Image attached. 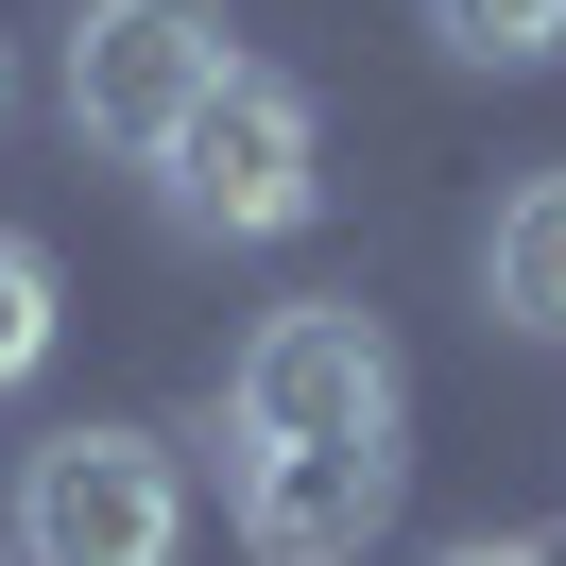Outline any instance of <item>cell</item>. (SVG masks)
I'll list each match as a JSON object with an SVG mask.
<instances>
[{
    "label": "cell",
    "instance_id": "6da1fadb",
    "mask_svg": "<svg viewBox=\"0 0 566 566\" xmlns=\"http://www.w3.org/2000/svg\"><path fill=\"white\" fill-rule=\"evenodd\" d=\"M155 189H172V223H189V241H292V223H310V189H326L310 86H275V70H223L207 104L172 120Z\"/></svg>",
    "mask_w": 566,
    "mask_h": 566
},
{
    "label": "cell",
    "instance_id": "7a4b0ae2",
    "mask_svg": "<svg viewBox=\"0 0 566 566\" xmlns=\"http://www.w3.org/2000/svg\"><path fill=\"white\" fill-rule=\"evenodd\" d=\"M223 412H241V447H395V344H378V310H360V292H292V310L241 344Z\"/></svg>",
    "mask_w": 566,
    "mask_h": 566
},
{
    "label": "cell",
    "instance_id": "3957f363",
    "mask_svg": "<svg viewBox=\"0 0 566 566\" xmlns=\"http://www.w3.org/2000/svg\"><path fill=\"white\" fill-rule=\"evenodd\" d=\"M189 549V481L155 429H52L18 463V566H172Z\"/></svg>",
    "mask_w": 566,
    "mask_h": 566
},
{
    "label": "cell",
    "instance_id": "277c9868",
    "mask_svg": "<svg viewBox=\"0 0 566 566\" xmlns=\"http://www.w3.org/2000/svg\"><path fill=\"white\" fill-rule=\"evenodd\" d=\"M223 70H241V52H223V0H86V35H70V138L155 172L172 120L207 104Z\"/></svg>",
    "mask_w": 566,
    "mask_h": 566
},
{
    "label": "cell",
    "instance_id": "5b68a950",
    "mask_svg": "<svg viewBox=\"0 0 566 566\" xmlns=\"http://www.w3.org/2000/svg\"><path fill=\"white\" fill-rule=\"evenodd\" d=\"M395 515V447H241V549L258 566H360Z\"/></svg>",
    "mask_w": 566,
    "mask_h": 566
},
{
    "label": "cell",
    "instance_id": "8992f818",
    "mask_svg": "<svg viewBox=\"0 0 566 566\" xmlns=\"http://www.w3.org/2000/svg\"><path fill=\"white\" fill-rule=\"evenodd\" d=\"M481 310L515 326V344H566V172L497 189V223H481Z\"/></svg>",
    "mask_w": 566,
    "mask_h": 566
},
{
    "label": "cell",
    "instance_id": "52a82bcc",
    "mask_svg": "<svg viewBox=\"0 0 566 566\" xmlns=\"http://www.w3.org/2000/svg\"><path fill=\"white\" fill-rule=\"evenodd\" d=\"M429 35H447L463 70H549V52H566V0H429Z\"/></svg>",
    "mask_w": 566,
    "mask_h": 566
},
{
    "label": "cell",
    "instance_id": "ba28073f",
    "mask_svg": "<svg viewBox=\"0 0 566 566\" xmlns=\"http://www.w3.org/2000/svg\"><path fill=\"white\" fill-rule=\"evenodd\" d=\"M52 326H70V310H52V241H35V223H0V395L52 360Z\"/></svg>",
    "mask_w": 566,
    "mask_h": 566
},
{
    "label": "cell",
    "instance_id": "9c48e42d",
    "mask_svg": "<svg viewBox=\"0 0 566 566\" xmlns=\"http://www.w3.org/2000/svg\"><path fill=\"white\" fill-rule=\"evenodd\" d=\"M447 566H549V549H447Z\"/></svg>",
    "mask_w": 566,
    "mask_h": 566
},
{
    "label": "cell",
    "instance_id": "30bf717a",
    "mask_svg": "<svg viewBox=\"0 0 566 566\" xmlns=\"http://www.w3.org/2000/svg\"><path fill=\"white\" fill-rule=\"evenodd\" d=\"M0 104H18V70H0Z\"/></svg>",
    "mask_w": 566,
    "mask_h": 566
}]
</instances>
